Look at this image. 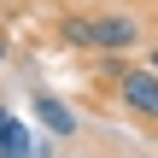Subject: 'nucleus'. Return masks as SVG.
I'll list each match as a JSON object with an SVG mask.
<instances>
[{
  "mask_svg": "<svg viewBox=\"0 0 158 158\" xmlns=\"http://www.w3.org/2000/svg\"><path fill=\"white\" fill-rule=\"evenodd\" d=\"M0 59H6V35H0Z\"/></svg>",
  "mask_w": 158,
  "mask_h": 158,
  "instance_id": "7",
  "label": "nucleus"
},
{
  "mask_svg": "<svg viewBox=\"0 0 158 158\" xmlns=\"http://www.w3.org/2000/svg\"><path fill=\"white\" fill-rule=\"evenodd\" d=\"M100 70L117 82V106L135 123H158V70L152 64H129L123 53H100Z\"/></svg>",
  "mask_w": 158,
  "mask_h": 158,
  "instance_id": "1",
  "label": "nucleus"
},
{
  "mask_svg": "<svg viewBox=\"0 0 158 158\" xmlns=\"http://www.w3.org/2000/svg\"><path fill=\"white\" fill-rule=\"evenodd\" d=\"M0 158H6V152H0Z\"/></svg>",
  "mask_w": 158,
  "mask_h": 158,
  "instance_id": "9",
  "label": "nucleus"
},
{
  "mask_svg": "<svg viewBox=\"0 0 158 158\" xmlns=\"http://www.w3.org/2000/svg\"><path fill=\"white\" fill-rule=\"evenodd\" d=\"M0 152H6V158H29V129H23L18 117H12V129L0 135Z\"/></svg>",
  "mask_w": 158,
  "mask_h": 158,
  "instance_id": "5",
  "label": "nucleus"
},
{
  "mask_svg": "<svg viewBox=\"0 0 158 158\" xmlns=\"http://www.w3.org/2000/svg\"><path fill=\"white\" fill-rule=\"evenodd\" d=\"M59 41L94 53V12H70V18H59Z\"/></svg>",
  "mask_w": 158,
  "mask_h": 158,
  "instance_id": "4",
  "label": "nucleus"
},
{
  "mask_svg": "<svg viewBox=\"0 0 158 158\" xmlns=\"http://www.w3.org/2000/svg\"><path fill=\"white\" fill-rule=\"evenodd\" d=\"M141 35H147V23H141L129 6H106V12H94V53H129Z\"/></svg>",
  "mask_w": 158,
  "mask_h": 158,
  "instance_id": "2",
  "label": "nucleus"
},
{
  "mask_svg": "<svg viewBox=\"0 0 158 158\" xmlns=\"http://www.w3.org/2000/svg\"><path fill=\"white\" fill-rule=\"evenodd\" d=\"M147 64H152V70H158V53H152V59H147Z\"/></svg>",
  "mask_w": 158,
  "mask_h": 158,
  "instance_id": "8",
  "label": "nucleus"
},
{
  "mask_svg": "<svg viewBox=\"0 0 158 158\" xmlns=\"http://www.w3.org/2000/svg\"><path fill=\"white\" fill-rule=\"evenodd\" d=\"M6 129H12V111H6V106H0V135H6Z\"/></svg>",
  "mask_w": 158,
  "mask_h": 158,
  "instance_id": "6",
  "label": "nucleus"
},
{
  "mask_svg": "<svg viewBox=\"0 0 158 158\" xmlns=\"http://www.w3.org/2000/svg\"><path fill=\"white\" fill-rule=\"evenodd\" d=\"M35 117H41L53 135H76V129H82V123H76V111H70L59 94H35Z\"/></svg>",
  "mask_w": 158,
  "mask_h": 158,
  "instance_id": "3",
  "label": "nucleus"
}]
</instances>
